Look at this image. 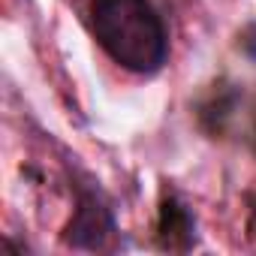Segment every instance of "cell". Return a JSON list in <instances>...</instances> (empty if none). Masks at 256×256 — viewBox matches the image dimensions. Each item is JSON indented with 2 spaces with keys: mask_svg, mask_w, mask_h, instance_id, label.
I'll list each match as a JSON object with an SVG mask.
<instances>
[{
  "mask_svg": "<svg viewBox=\"0 0 256 256\" xmlns=\"http://www.w3.org/2000/svg\"><path fill=\"white\" fill-rule=\"evenodd\" d=\"M94 36L124 70L154 76L169 58L163 18L148 0H94Z\"/></svg>",
  "mask_w": 256,
  "mask_h": 256,
  "instance_id": "obj_1",
  "label": "cell"
},
{
  "mask_svg": "<svg viewBox=\"0 0 256 256\" xmlns=\"http://www.w3.org/2000/svg\"><path fill=\"white\" fill-rule=\"evenodd\" d=\"M114 232H118V226H114V217L106 208V202L96 193H82L76 217H72V223L66 229V241L72 247L102 250V247H108V241L114 238Z\"/></svg>",
  "mask_w": 256,
  "mask_h": 256,
  "instance_id": "obj_2",
  "label": "cell"
},
{
  "mask_svg": "<svg viewBox=\"0 0 256 256\" xmlns=\"http://www.w3.org/2000/svg\"><path fill=\"white\" fill-rule=\"evenodd\" d=\"M193 217L190 211L178 202V199H166L163 208H160V223H157V232H160V244L169 247V250H187L193 244Z\"/></svg>",
  "mask_w": 256,
  "mask_h": 256,
  "instance_id": "obj_3",
  "label": "cell"
}]
</instances>
